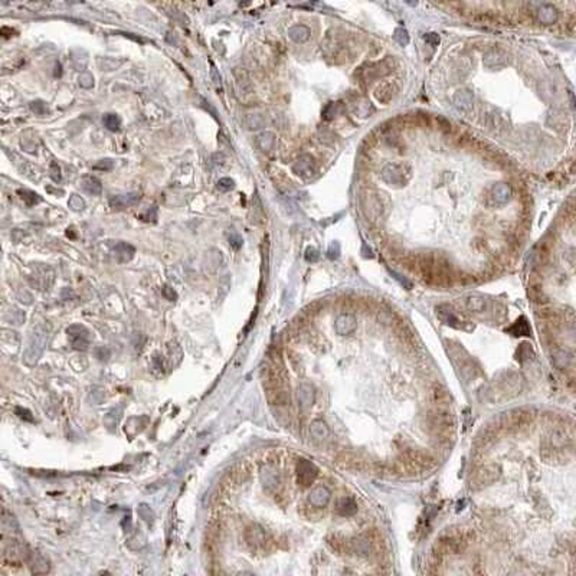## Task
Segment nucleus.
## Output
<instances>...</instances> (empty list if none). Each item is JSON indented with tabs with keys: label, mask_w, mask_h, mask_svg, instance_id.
Here are the masks:
<instances>
[{
	"label": "nucleus",
	"mask_w": 576,
	"mask_h": 576,
	"mask_svg": "<svg viewBox=\"0 0 576 576\" xmlns=\"http://www.w3.org/2000/svg\"><path fill=\"white\" fill-rule=\"evenodd\" d=\"M521 391V379L517 373H503L501 376L494 380V383L491 385L490 391H488V396L490 399L494 400V402H500V400L510 399L513 396L519 395Z\"/></svg>",
	"instance_id": "nucleus-1"
},
{
	"label": "nucleus",
	"mask_w": 576,
	"mask_h": 576,
	"mask_svg": "<svg viewBox=\"0 0 576 576\" xmlns=\"http://www.w3.org/2000/svg\"><path fill=\"white\" fill-rule=\"evenodd\" d=\"M380 177L385 183L392 187H402L408 183V180L411 179V170L399 163H391L382 169Z\"/></svg>",
	"instance_id": "nucleus-2"
},
{
	"label": "nucleus",
	"mask_w": 576,
	"mask_h": 576,
	"mask_svg": "<svg viewBox=\"0 0 576 576\" xmlns=\"http://www.w3.org/2000/svg\"><path fill=\"white\" fill-rule=\"evenodd\" d=\"M245 540L252 550H267L271 543V537L259 524H251L245 530Z\"/></svg>",
	"instance_id": "nucleus-3"
},
{
	"label": "nucleus",
	"mask_w": 576,
	"mask_h": 576,
	"mask_svg": "<svg viewBox=\"0 0 576 576\" xmlns=\"http://www.w3.org/2000/svg\"><path fill=\"white\" fill-rule=\"evenodd\" d=\"M500 474H501V470H500L498 465H483V467H480L475 471L474 477L471 478V486L474 488H483L487 487V486H491L493 483H496L500 478Z\"/></svg>",
	"instance_id": "nucleus-4"
},
{
	"label": "nucleus",
	"mask_w": 576,
	"mask_h": 576,
	"mask_svg": "<svg viewBox=\"0 0 576 576\" xmlns=\"http://www.w3.org/2000/svg\"><path fill=\"white\" fill-rule=\"evenodd\" d=\"M297 472V483L301 487H310L316 478L319 477V468L316 467L314 463L305 458H300L296 465Z\"/></svg>",
	"instance_id": "nucleus-5"
},
{
	"label": "nucleus",
	"mask_w": 576,
	"mask_h": 576,
	"mask_svg": "<svg viewBox=\"0 0 576 576\" xmlns=\"http://www.w3.org/2000/svg\"><path fill=\"white\" fill-rule=\"evenodd\" d=\"M68 337L71 340L72 347L75 350H87L89 346V331L88 328L81 324H72L66 328Z\"/></svg>",
	"instance_id": "nucleus-6"
},
{
	"label": "nucleus",
	"mask_w": 576,
	"mask_h": 576,
	"mask_svg": "<svg viewBox=\"0 0 576 576\" xmlns=\"http://www.w3.org/2000/svg\"><path fill=\"white\" fill-rule=\"evenodd\" d=\"M26 563H28V566H29L33 575H45V573L51 572V562L39 550H29L28 558H26Z\"/></svg>",
	"instance_id": "nucleus-7"
},
{
	"label": "nucleus",
	"mask_w": 576,
	"mask_h": 576,
	"mask_svg": "<svg viewBox=\"0 0 576 576\" xmlns=\"http://www.w3.org/2000/svg\"><path fill=\"white\" fill-rule=\"evenodd\" d=\"M54 277H55V272L52 268L49 267H38L36 271L31 277V284L33 287H36L38 290H49V287L52 285L54 282Z\"/></svg>",
	"instance_id": "nucleus-8"
},
{
	"label": "nucleus",
	"mask_w": 576,
	"mask_h": 576,
	"mask_svg": "<svg viewBox=\"0 0 576 576\" xmlns=\"http://www.w3.org/2000/svg\"><path fill=\"white\" fill-rule=\"evenodd\" d=\"M141 199V195L138 192H130L126 195H114L110 198L108 203H110V208L114 210H123V209H127L130 206H134Z\"/></svg>",
	"instance_id": "nucleus-9"
},
{
	"label": "nucleus",
	"mask_w": 576,
	"mask_h": 576,
	"mask_svg": "<svg viewBox=\"0 0 576 576\" xmlns=\"http://www.w3.org/2000/svg\"><path fill=\"white\" fill-rule=\"evenodd\" d=\"M46 334L48 333L45 330H42V327H38L35 330L32 343H31L29 349H28V353H26V362L29 360V357H32L33 363L39 359L40 353H42L43 347H45V343H46V337H48Z\"/></svg>",
	"instance_id": "nucleus-10"
},
{
	"label": "nucleus",
	"mask_w": 576,
	"mask_h": 576,
	"mask_svg": "<svg viewBox=\"0 0 576 576\" xmlns=\"http://www.w3.org/2000/svg\"><path fill=\"white\" fill-rule=\"evenodd\" d=\"M316 161L313 159L311 156L308 154H303L298 160L293 164V172L297 176L303 177V179H308L316 173Z\"/></svg>",
	"instance_id": "nucleus-11"
},
{
	"label": "nucleus",
	"mask_w": 576,
	"mask_h": 576,
	"mask_svg": "<svg viewBox=\"0 0 576 576\" xmlns=\"http://www.w3.org/2000/svg\"><path fill=\"white\" fill-rule=\"evenodd\" d=\"M331 498V491L326 486H317L308 493V503L316 509H324Z\"/></svg>",
	"instance_id": "nucleus-12"
},
{
	"label": "nucleus",
	"mask_w": 576,
	"mask_h": 576,
	"mask_svg": "<svg viewBox=\"0 0 576 576\" xmlns=\"http://www.w3.org/2000/svg\"><path fill=\"white\" fill-rule=\"evenodd\" d=\"M334 327H336L337 334H340V336H349V334H352L353 331L356 330V327H357V320H356V317H354L353 314L344 313V314H340V316L336 319Z\"/></svg>",
	"instance_id": "nucleus-13"
},
{
	"label": "nucleus",
	"mask_w": 576,
	"mask_h": 576,
	"mask_svg": "<svg viewBox=\"0 0 576 576\" xmlns=\"http://www.w3.org/2000/svg\"><path fill=\"white\" fill-rule=\"evenodd\" d=\"M507 61H509L507 52H504L503 49H498V48H493L490 49V51H487V52L484 54V58H483V62H484V65H486L487 68H498V66H503V65L507 64Z\"/></svg>",
	"instance_id": "nucleus-14"
},
{
	"label": "nucleus",
	"mask_w": 576,
	"mask_h": 576,
	"mask_svg": "<svg viewBox=\"0 0 576 576\" xmlns=\"http://www.w3.org/2000/svg\"><path fill=\"white\" fill-rule=\"evenodd\" d=\"M297 398H298V403H300L301 408H310V406H313L314 399H316L314 388L308 383H301L298 386V391H297Z\"/></svg>",
	"instance_id": "nucleus-15"
},
{
	"label": "nucleus",
	"mask_w": 576,
	"mask_h": 576,
	"mask_svg": "<svg viewBox=\"0 0 576 576\" xmlns=\"http://www.w3.org/2000/svg\"><path fill=\"white\" fill-rule=\"evenodd\" d=\"M362 206H363V210H365V213H366V216L368 218H373V219H376L377 216H380V213H382V202L377 199L375 195H368L365 199L362 200Z\"/></svg>",
	"instance_id": "nucleus-16"
},
{
	"label": "nucleus",
	"mask_w": 576,
	"mask_h": 576,
	"mask_svg": "<svg viewBox=\"0 0 576 576\" xmlns=\"http://www.w3.org/2000/svg\"><path fill=\"white\" fill-rule=\"evenodd\" d=\"M310 435L316 442H323L330 437V428L327 426V424L321 419L317 421H313L310 425Z\"/></svg>",
	"instance_id": "nucleus-17"
},
{
	"label": "nucleus",
	"mask_w": 576,
	"mask_h": 576,
	"mask_svg": "<svg viewBox=\"0 0 576 576\" xmlns=\"http://www.w3.org/2000/svg\"><path fill=\"white\" fill-rule=\"evenodd\" d=\"M491 198L497 205H504L512 198V187L507 183H498L491 189Z\"/></svg>",
	"instance_id": "nucleus-18"
},
{
	"label": "nucleus",
	"mask_w": 576,
	"mask_h": 576,
	"mask_svg": "<svg viewBox=\"0 0 576 576\" xmlns=\"http://www.w3.org/2000/svg\"><path fill=\"white\" fill-rule=\"evenodd\" d=\"M311 31L305 25H294L288 29V38L296 43H304L310 39Z\"/></svg>",
	"instance_id": "nucleus-19"
},
{
	"label": "nucleus",
	"mask_w": 576,
	"mask_h": 576,
	"mask_svg": "<svg viewBox=\"0 0 576 576\" xmlns=\"http://www.w3.org/2000/svg\"><path fill=\"white\" fill-rule=\"evenodd\" d=\"M552 360L556 368L568 369L573 362V356L565 349H555L552 352Z\"/></svg>",
	"instance_id": "nucleus-20"
},
{
	"label": "nucleus",
	"mask_w": 576,
	"mask_h": 576,
	"mask_svg": "<svg viewBox=\"0 0 576 576\" xmlns=\"http://www.w3.org/2000/svg\"><path fill=\"white\" fill-rule=\"evenodd\" d=\"M337 513L343 517H350L357 513V503L353 497H343L337 503Z\"/></svg>",
	"instance_id": "nucleus-21"
},
{
	"label": "nucleus",
	"mask_w": 576,
	"mask_h": 576,
	"mask_svg": "<svg viewBox=\"0 0 576 576\" xmlns=\"http://www.w3.org/2000/svg\"><path fill=\"white\" fill-rule=\"evenodd\" d=\"M112 251H114V254H115L117 259H118L120 262H128V261L134 256V252H136L134 247L130 245V244H127V242H118V244H115V247H114Z\"/></svg>",
	"instance_id": "nucleus-22"
},
{
	"label": "nucleus",
	"mask_w": 576,
	"mask_h": 576,
	"mask_svg": "<svg viewBox=\"0 0 576 576\" xmlns=\"http://www.w3.org/2000/svg\"><path fill=\"white\" fill-rule=\"evenodd\" d=\"M81 187H82L84 192L89 193V195H92V196H98V195H101V192H103V184H101V182L94 176L82 177V180H81Z\"/></svg>",
	"instance_id": "nucleus-23"
},
{
	"label": "nucleus",
	"mask_w": 576,
	"mask_h": 576,
	"mask_svg": "<svg viewBox=\"0 0 576 576\" xmlns=\"http://www.w3.org/2000/svg\"><path fill=\"white\" fill-rule=\"evenodd\" d=\"M539 20L544 25H552L558 19V10L552 5H542L537 10Z\"/></svg>",
	"instance_id": "nucleus-24"
},
{
	"label": "nucleus",
	"mask_w": 576,
	"mask_h": 576,
	"mask_svg": "<svg viewBox=\"0 0 576 576\" xmlns=\"http://www.w3.org/2000/svg\"><path fill=\"white\" fill-rule=\"evenodd\" d=\"M506 331H509L510 334H513V336H516V337L530 336V334H532V328H530V326H529V323H527V320H526V317H520V319H517V320L513 323V326H510V327L507 328Z\"/></svg>",
	"instance_id": "nucleus-25"
},
{
	"label": "nucleus",
	"mask_w": 576,
	"mask_h": 576,
	"mask_svg": "<svg viewBox=\"0 0 576 576\" xmlns=\"http://www.w3.org/2000/svg\"><path fill=\"white\" fill-rule=\"evenodd\" d=\"M437 314L440 316V319H441V321H442V323L448 324V326H451V327H457V328L461 327V324H460V319L457 317L455 314H454V311H452L451 308H448V307H445V305H441V307H438V308H437Z\"/></svg>",
	"instance_id": "nucleus-26"
},
{
	"label": "nucleus",
	"mask_w": 576,
	"mask_h": 576,
	"mask_svg": "<svg viewBox=\"0 0 576 576\" xmlns=\"http://www.w3.org/2000/svg\"><path fill=\"white\" fill-rule=\"evenodd\" d=\"M464 307L471 313H483L487 307V303L484 298L477 296H468L464 298Z\"/></svg>",
	"instance_id": "nucleus-27"
},
{
	"label": "nucleus",
	"mask_w": 576,
	"mask_h": 576,
	"mask_svg": "<svg viewBox=\"0 0 576 576\" xmlns=\"http://www.w3.org/2000/svg\"><path fill=\"white\" fill-rule=\"evenodd\" d=\"M256 144L258 147L265 153H270L275 146V136L271 131H264L261 134L256 136Z\"/></svg>",
	"instance_id": "nucleus-28"
},
{
	"label": "nucleus",
	"mask_w": 576,
	"mask_h": 576,
	"mask_svg": "<svg viewBox=\"0 0 576 576\" xmlns=\"http://www.w3.org/2000/svg\"><path fill=\"white\" fill-rule=\"evenodd\" d=\"M472 92H470L468 89H460L454 95V103H455L460 108L463 110H470L472 107Z\"/></svg>",
	"instance_id": "nucleus-29"
},
{
	"label": "nucleus",
	"mask_w": 576,
	"mask_h": 576,
	"mask_svg": "<svg viewBox=\"0 0 576 576\" xmlns=\"http://www.w3.org/2000/svg\"><path fill=\"white\" fill-rule=\"evenodd\" d=\"M261 478H262V483H264V486L267 488H271V487L275 488L278 486V474H277L275 470L271 468V467H265V468H262Z\"/></svg>",
	"instance_id": "nucleus-30"
},
{
	"label": "nucleus",
	"mask_w": 576,
	"mask_h": 576,
	"mask_svg": "<svg viewBox=\"0 0 576 576\" xmlns=\"http://www.w3.org/2000/svg\"><path fill=\"white\" fill-rule=\"evenodd\" d=\"M535 357V352L532 349V346L529 343H521L516 352V359L519 360L520 363H524L527 360H532Z\"/></svg>",
	"instance_id": "nucleus-31"
},
{
	"label": "nucleus",
	"mask_w": 576,
	"mask_h": 576,
	"mask_svg": "<svg viewBox=\"0 0 576 576\" xmlns=\"http://www.w3.org/2000/svg\"><path fill=\"white\" fill-rule=\"evenodd\" d=\"M103 124L110 131H118L121 126V118L117 114L108 112V114H105L104 117H103Z\"/></svg>",
	"instance_id": "nucleus-32"
},
{
	"label": "nucleus",
	"mask_w": 576,
	"mask_h": 576,
	"mask_svg": "<svg viewBox=\"0 0 576 576\" xmlns=\"http://www.w3.org/2000/svg\"><path fill=\"white\" fill-rule=\"evenodd\" d=\"M245 124L249 130H259L265 126V118L261 114H248L245 118Z\"/></svg>",
	"instance_id": "nucleus-33"
},
{
	"label": "nucleus",
	"mask_w": 576,
	"mask_h": 576,
	"mask_svg": "<svg viewBox=\"0 0 576 576\" xmlns=\"http://www.w3.org/2000/svg\"><path fill=\"white\" fill-rule=\"evenodd\" d=\"M137 513H138V516L143 519L149 526L150 524H153V521H154V513H153V510L150 509V506L146 503H141L140 506H138V509H137Z\"/></svg>",
	"instance_id": "nucleus-34"
},
{
	"label": "nucleus",
	"mask_w": 576,
	"mask_h": 576,
	"mask_svg": "<svg viewBox=\"0 0 576 576\" xmlns=\"http://www.w3.org/2000/svg\"><path fill=\"white\" fill-rule=\"evenodd\" d=\"M17 193L20 195V199L23 200L28 206H33L35 203H39L40 198L38 193L31 192V190H17Z\"/></svg>",
	"instance_id": "nucleus-35"
},
{
	"label": "nucleus",
	"mask_w": 576,
	"mask_h": 576,
	"mask_svg": "<svg viewBox=\"0 0 576 576\" xmlns=\"http://www.w3.org/2000/svg\"><path fill=\"white\" fill-rule=\"evenodd\" d=\"M78 84L80 87L85 89H89L94 87V77L91 72H81L80 77H78Z\"/></svg>",
	"instance_id": "nucleus-36"
},
{
	"label": "nucleus",
	"mask_w": 576,
	"mask_h": 576,
	"mask_svg": "<svg viewBox=\"0 0 576 576\" xmlns=\"http://www.w3.org/2000/svg\"><path fill=\"white\" fill-rule=\"evenodd\" d=\"M29 108H31V111L35 112L36 115H45V114L48 112V105H46L45 101H42V100H35V101H32V103L29 104Z\"/></svg>",
	"instance_id": "nucleus-37"
},
{
	"label": "nucleus",
	"mask_w": 576,
	"mask_h": 576,
	"mask_svg": "<svg viewBox=\"0 0 576 576\" xmlns=\"http://www.w3.org/2000/svg\"><path fill=\"white\" fill-rule=\"evenodd\" d=\"M393 38H395V40L399 43L400 46H406L409 43V33L405 28H398V29H395Z\"/></svg>",
	"instance_id": "nucleus-38"
},
{
	"label": "nucleus",
	"mask_w": 576,
	"mask_h": 576,
	"mask_svg": "<svg viewBox=\"0 0 576 576\" xmlns=\"http://www.w3.org/2000/svg\"><path fill=\"white\" fill-rule=\"evenodd\" d=\"M68 205H69V208H71L72 210H75V212H80V210H82V209L85 208V202H84V199H82L81 196H78V195H72L71 198H69Z\"/></svg>",
	"instance_id": "nucleus-39"
},
{
	"label": "nucleus",
	"mask_w": 576,
	"mask_h": 576,
	"mask_svg": "<svg viewBox=\"0 0 576 576\" xmlns=\"http://www.w3.org/2000/svg\"><path fill=\"white\" fill-rule=\"evenodd\" d=\"M233 187H235V182L231 177H222L218 182V189L222 190V192H229V190H232Z\"/></svg>",
	"instance_id": "nucleus-40"
},
{
	"label": "nucleus",
	"mask_w": 576,
	"mask_h": 576,
	"mask_svg": "<svg viewBox=\"0 0 576 576\" xmlns=\"http://www.w3.org/2000/svg\"><path fill=\"white\" fill-rule=\"evenodd\" d=\"M114 167V161L111 159H104V160L97 161L95 164L92 166L94 170H101V172H110Z\"/></svg>",
	"instance_id": "nucleus-41"
},
{
	"label": "nucleus",
	"mask_w": 576,
	"mask_h": 576,
	"mask_svg": "<svg viewBox=\"0 0 576 576\" xmlns=\"http://www.w3.org/2000/svg\"><path fill=\"white\" fill-rule=\"evenodd\" d=\"M425 42L429 45V46H432V48H435V46H438V43H440V35L435 32H431V33H426L425 35Z\"/></svg>",
	"instance_id": "nucleus-42"
},
{
	"label": "nucleus",
	"mask_w": 576,
	"mask_h": 576,
	"mask_svg": "<svg viewBox=\"0 0 576 576\" xmlns=\"http://www.w3.org/2000/svg\"><path fill=\"white\" fill-rule=\"evenodd\" d=\"M319 258H320V254H319L317 249L313 248V247L307 248V251H305V259L308 262H316V261H319Z\"/></svg>",
	"instance_id": "nucleus-43"
},
{
	"label": "nucleus",
	"mask_w": 576,
	"mask_h": 576,
	"mask_svg": "<svg viewBox=\"0 0 576 576\" xmlns=\"http://www.w3.org/2000/svg\"><path fill=\"white\" fill-rule=\"evenodd\" d=\"M229 244H231V247L233 249H239L242 247V244H244V241H242V238L236 232H231V235H229Z\"/></svg>",
	"instance_id": "nucleus-44"
},
{
	"label": "nucleus",
	"mask_w": 576,
	"mask_h": 576,
	"mask_svg": "<svg viewBox=\"0 0 576 576\" xmlns=\"http://www.w3.org/2000/svg\"><path fill=\"white\" fill-rule=\"evenodd\" d=\"M336 107H337L336 103H330V104L324 108V111H323L324 120H331V118L334 117V114H336Z\"/></svg>",
	"instance_id": "nucleus-45"
},
{
	"label": "nucleus",
	"mask_w": 576,
	"mask_h": 576,
	"mask_svg": "<svg viewBox=\"0 0 576 576\" xmlns=\"http://www.w3.org/2000/svg\"><path fill=\"white\" fill-rule=\"evenodd\" d=\"M161 293H163V296L166 297L169 301H175L177 298L176 291L172 287H169V285H164V287L161 288Z\"/></svg>",
	"instance_id": "nucleus-46"
},
{
	"label": "nucleus",
	"mask_w": 576,
	"mask_h": 576,
	"mask_svg": "<svg viewBox=\"0 0 576 576\" xmlns=\"http://www.w3.org/2000/svg\"><path fill=\"white\" fill-rule=\"evenodd\" d=\"M140 218L143 219V221H146V222H154L156 219H157V209L156 208H152V212H150V209L146 212V213H143V215H140Z\"/></svg>",
	"instance_id": "nucleus-47"
},
{
	"label": "nucleus",
	"mask_w": 576,
	"mask_h": 576,
	"mask_svg": "<svg viewBox=\"0 0 576 576\" xmlns=\"http://www.w3.org/2000/svg\"><path fill=\"white\" fill-rule=\"evenodd\" d=\"M49 172H51V177H52L55 182H59V180H61V169L58 166V163L54 161V163L51 164V170H49Z\"/></svg>",
	"instance_id": "nucleus-48"
},
{
	"label": "nucleus",
	"mask_w": 576,
	"mask_h": 576,
	"mask_svg": "<svg viewBox=\"0 0 576 576\" xmlns=\"http://www.w3.org/2000/svg\"><path fill=\"white\" fill-rule=\"evenodd\" d=\"M16 414L19 415V418H22V419H25V421H29V422H33V416L32 414L28 411V409L25 408H16Z\"/></svg>",
	"instance_id": "nucleus-49"
},
{
	"label": "nucleus",
	"mask_w": 576,
	"mask_h": 576,
	"mask_svg": "<svg viewBox=\"0 0 576 576\" xmlns=\"http://www.w3.org/2000/svg\"><path fill=\"white\" fill-rule=\"evenodd\" d=\"M210 74H212V77H213V82H215L216 88H221V75H218V72H216V68L215 65L212 64V71H210Z\"/></svg>",
	"instance_id": "nucleus-50"
},
{
	"label": "nucleus",
	"mask_w": 576,
	"mask_h": 576,
	"mask_svg": "<svg viewBox=\"0 0 576 576\" xmlns=\"http://www.w3.org/2000/svg\"><path fill=\"white\" fill-rule=\"evenodd\" d=\"M61 68H62V66H61V64H59V62H56L55 69H58V71H55V77H61V75H62V71H61Z\"/></svg>",
	"instance_id": "nucleus-51"
}]
</instances>
